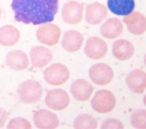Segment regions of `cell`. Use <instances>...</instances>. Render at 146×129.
<instances>
[{
    "label": "cell",
    "mask_w": 146,
    "mask_h": 129,
    "mask_svg": "<svg viewBox=\"0 0 146 129\" xmlns=\"http://www.w3.org/2000/svg\"><path fill=\"white\" fill-rule=\"evenodd\" d=\"M6 63L11 69L22 70L27 68L29 60L25 52L21 50H14L9 52L7 55Z\"/></svg>",
    "instance_id": "18"
},
{
    "label": "cell",
    "mask_w": 146,
    "mask_h": 129,
    "mask_svg": "<svg viewBox=\"0 0 146 129\" xmlns=\"http://www.w3.org/2000/svg\"><path fill=\"white\" fill-rule=\"evenodd\" d=\"M43 75L44 80L48 84L53 86H59L68 80L70 72L63 64L55 63L44 70Z\"/></svg>",
    "instance_id": "4"
},
{
    "label": "cell",
    "mask_w": 146,
    "mask_h": 129,
    "mask_svg": "<svg viewBox=\"0 0 146 129\" xmlns=\"http://www.w3.org/2000/svg\"><path fill=\"white\" fill-rule=\"evenodd\" d=\"M91 103L95 111L106 114L110 113L115 108L116 98L111 91L107 90H100L95 93Z\"/></svg>",
    "instance_id": "3"
},
{
    "label": "cell",
    "mask_w": 146,
    "mask_h": 129,
    "mask_svg": "<svg viewBox=\"0 0 146 129\" xmlns=\"http://www.w3.org/2000/svg\"><path fill=\"white\" fill-rule=\"evenodd\" d=\"M97 127L98 122L96 119L87 114L79 115L74 122V127L76 129H95Z\"/></svg>",
    "instance_id": "22"
},
{
    "label": "cell",
    "mask_w": 146,
    "mask_h": 129,
    "mask_svg": "<svg viewBox=\"0 0 146 129\" xmlns=\"http://www.w3.org/2000/svg\"><path fill=\"white\" fill-rule=\"evenodd\" d=\"M107 50V45L105 41L96 36L88 39L84 47L86 55L94 60L103 58L106 55Z\"/></svg>",
    "instance_id": "10"
},
{
    "label": "cell",
    "mask_w": 146,
    "mask_h": 129,
    "mask_svg": "<svg viewBox=\"0 0 146 129\" xmlns=\"http://www.w3.org/2000/svg\"><path fill=\"white\" fill-rule=\"evenodd\" d=\"M83 6L74 1L65 3L62 10L63 20L70 24H75L79 23L83 19Z\"/></svg>",
    "instance_id": "9"
},
{
    "label": "cell",
    "mask_w": 146,
    "mask_h": 129,
    "mask_svg": "<svg viewBox=\"0 0 146 129\" xmlns=\"http://www.w3.org/2000/svg\"><path fill=\"white\" fill-rule=\"evenodd\" d=\"M126 83L132 92L142 94L146 88V74L140 69L132 70L127 75Z\"/></svg>",
    "instance_id": "15"
},
{
    "label": "cell",
    "mask_w": 146,
    "mask_h": 129,
    "mask_svg": "<svg viewBox=\"0 0 146 129\" xmlns=\"http://www.w3.org/2000/svg\"><path fill=\"white\" fill-rule=\"evenodd\" d=\"M2 10L1 9V8L0 7V17L1 16V14H2Z\"/></svg>",
    "instance_id": "27"
},
{
    "label": "cell",
    "mask_w": 146,
    "mask_h": 129,
    "mask_svg": "<svg viewBox=\"0 0 146 129\" xmlns=\"http://www.w3.org/2000/svg\"><path fill=\"white\" fill-rule=\"evenodd\" d=\"M89 76L94 84L104 86L111 82L114 74L109 65L104 63H98L91 67L89 70Z\"/></svg>",
    "instance_id": "6"
},
{
    "label": "cell",
    "mask_w": 146,
    "mask_h": 129,
    "mask_svg": "<svg viewBox=\"0 0 146 129\" xmlns=\"http://www.w3.org/2000/svg\"><path fill=\"white\" fill-rule=\"evenodd\" d=\"M133 44L126 39H119L113 42L112 51L113 56L117 60L125 61L131 59L134 53Z\"/></svg>",
    "instance_id": "17"
},
{
    "label": "cell",
    "mask_w": 146,
    "mask_h": 129,
    "mask_svg": "<svg viewBox=\"0 0 146 129\" xmlns=\"http://www.w3.org/2000/svg\"><path fill=\"white\" fill-rule=\"evenodd\" d=\"M7 128L30 129L31 128V125L27 119L21 117H17L11 119L9 122L7 126Z\"/></svg>",
    "instance_id": "24"
},
{
    "label": "cell",
    "mask_w": 146,
    "mask_h": 129,
    "mask_svg": "<svg viewBox=\"0 0 146 129\" xmlns=\"http://www.w3.org/2000/svg\"><path fill=\"white\" fill-rule=\"evenodd\" d=\"M131 124L135 128H146V110L140 109L135 111L131 117Z\"/></svg>",
    "instance_id": "23"
},
{
    "label": "cell",
    "mask_w": 146,
    "mask_h": 129,
    "mask_svg": "<svg viewBox=\"0 0 146 129\" xmlns=\"http://www.w3.org/2000/svg\"><path fill=\"white\" fill-rule=\"evenodd\" d=\"M128 31L132 34L140 35L145 32L146 30V18L139 12H133L127 15L123 19Z\"/></svg>",
    "instance_id": "12"
},
{
    "label": "cell",
    "mask_w": 146,
    "mask_h": 129,
    "mask_svg": "<svg viewBox=\"0 0 146 129\" xmlns=\"http://www.w3.org/2000/svg\"><path fill=\"white\" fill-rule=\"evenodd\" d=\"M70 97L67 93L61 89H52L48 91L45 98L46 105L50 109L60 111L67 107L70 103Z\"/></svg>",
    "instance_id": "7"
},
{
    "label": "cell",
    "mask_w": 146,
    "mask_h": 129,
    "mask_svg": "<svg viewBox=\"0 0 146 129\" xmlns=\"http://www.w3.org/2000/svg\"><path fill=\"white\" fill-rule=\"evenodd\" d=\"M101 128L102 129H109V128H124L123 123L119 120L116 119H108L105 120L102 124Z\"/></svg>",
    "instance_id": "25"
},
{
    "label": "cell",
    "mask_w": 146,
    "mask_h": 129,
    "mask_svg": "<svg viewBox=\"0 0 146 129\" xmlns=\"http://www.w3.org/2000/svg\"><path fill=\"white\" fill-rule=\"evenodd\" d=\"M32 65L41 68L48 65L52 59V53L50 49L43 46H35L30 52Z\"/></svg>",
    "instance_id": "13"
},
{
    "label": "cell",
    "mask_w": 146,
    "mask_h": 129,
    "mask_svg": "<svg viewBox=\"0 0 146 129\" xmlns=\"http://www.w3.org/2000/svg\"><path fill=\"white\" fill-rule=\"evenodd\" d=\"M18 93L22 103H35L41 99L43 89L38 82L34 80H29L21 84L18 89Z\"/></svg>",
    "instance_id": "2"
},
{
    "label": "cell",
    "mask_w": 146,
    "mask_h": 129,
    "mask_svg": "<svg viewBox=\"0 0 146 129\" xmlns=\"http://www.w3.org/2000/svg\"><path fill=\"white\" fill-rule=\"evenodd\" d=\"M83 40V36L79 32L69 30L64 32L61 45L64 50L70 52H74L81 48Z\"/></svg>",
    "instance_id": "16"
},
{
    "label": "cell",
    "mask_w": 146,
    "mask_h": 129,
    "mask_svg": "<svg viewBox=\"0 0 146 129\" xmlns=\"http://www.w3.org/2000/svg\"><path fill=\"white\" fill-rule=\"evenodd\" d=\"M58 6L59 0H12L11 5L17 22L34 25L52 22Z\"/></svg>",
    "instance_id": "1"
},
{
    "label": "cell",
    "mask_w": 146,
    "mask_h": 129,
    "mask_svg": "<svg viewBox=\"0 0 146 129\" xmlns=\"http://www.w3.org/2000/svg\"><path fill=\"white\" fill-rule=\"evenodd\" d=\"M108 7L114 14L117 15H127L134 10V0H108Z\"/></svg>",
    "instance_id": "20"
},
{
    "label": "cell",
    "mask_w": 146,
    "mask_h": 129,
    "mask_svg": "<svg viewBox=\"0 0 146 129\" xmlns=\"http://www.w3.org/2000/svg\"><path fill=\"white\" fill-rule=\"evenodd\" d=\"M100 33L103 37L114 39L120 36L123 31V26L121 21L116 18L108 19L100 27Z\"/></svg>",
    "instance_id": "19"
},
{
    "label": "cell",
    "mask_w": 146,
    "mask_h": 129,
    "mask_svg": "<svg viewBox=\"0 0 146 129\" xmlns=\"http://www.w3.org/2000/svg\"><path fill=\"white\" fill-rule=\"evenodd\" d=\"M7 119V113L3 109L0 108V128L2 127Z\"/></svg>",
    "instance_id": "26"
},
{
    "label": "cell",
    "mask_w": 146,
    "mask_h": 129,
    "mask_svg": "<svg viewBox=\"0 0 146 129\" xmlns=\"http://www.w3.org/2000/svg\"><path fill=\"white\" fill-rule=\"evenodd\" d=\"M20 32L15 27L6 25L0 28V44L6 47L15 44L19 40Z\"/></svg>",
    "instance_id": "21"
},
{
    "label": "cell",
    "mask_w": 146,
    "mask_h": 129,
    "mask_svg": "<svg viewBox=\"0 0 146 129\" xmlns=\"http://www.w3.org/2000/svg\"><path fill=\"white\" fill-rule=\"evenodd\" d=\"M60 34L59 27L53 23H47L40 26L36 32L38 41L48 46L56 45L59 42Z\"/></svg>",
    "instance_id": "5"
},
{
    "label": "cell",
    "mask_w": 146,
    "mask_h": 129,
    "mask_svg": "<svg viewBox=\"0 0 146 129\" xmlns=\"http://www.w3.org/2000/svg\"><path fill=\"white\" fill-rule=\"evenodd\" d=\"M35 126L40 129H54L58 127L59 120L57 116L49 110L40 109L33 115Z\"/></svg>",
    "instance_id": "8"
},
{
    "label": "cell",
    "mask_w": 146,
    "mask_h": 129,
    "mask_svg": "<svg viewBox=\"0 0 146 129\" xmlns=\"http://www.w3.org/2000/svg\"><path fill=\"white\" fill-rule=\"evenodd\" d=\"M107 14V7L104 5L96 2L90 3L87 6L85 19L90 24H99L106 18Z\"/></svg>",
    "instance_id": "11"
},
{
    "label": "cell",
    "mask_w": 146,
    "mask_h": 129,
    "mask_svg": "<svg viewBox=\"0 0 146 129\" xmlns=\"http://www.w3.org/2000/svg\"><path fill=\"white\" fill-rule=\"evenodd\" d=\"M93 87L84 79H78L73 82L70 87V91L73 97L79 101L88 100L92 93Z\"/></svg>",
    "instance_id": "14"
}]
</instances>
